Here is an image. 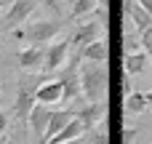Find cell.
<instances>
[{
	"mask_svg": "<svg viewBox=\"0 0 152 144\" xmlns=\"http://www.w3.org/2000/svg\"><path fill=\"white\" fill-rule=\"evenodd\" d=\"M43 80H48V75H43V72H24L19 77V83H16V99H13V115H16V120H21V123L29 120V112L37 104V88H40Z\"/></svg>",
	"mask_w": 152,
	"mask_h": 144,
	"instance_id": "cell-1",
	"label": "cell"
},
{
	"mask_svg": "<svg viewBox=\"0 0 152 144\" xmlns=\"http://www.w3.org/2000/svg\"><path fill=\"white\" fill-rule=\"evenodd\" d=\"M80 86H83V99L86 102H104L107 86H110V72L99 61H83L80 64Z\"/></svg>",
	"mask_w": 152,
	"mask_h": 144,
	"instance_id": "cell-2",
	"label": "cell"
},
{
	"mask_svg": "<svg viewBox=\"0 0 152 144\" xmlns=\"http://www.w3.org/2000/svg\"><path fill=\"white\" fill-rule=\"evenodd\" d=\"M59 29H61V21L59 19H37V21L27 24L24 29L13 32V37H27L32 45H48V43L56 40Z\"/></svg>",
	"mask_w": 152,
	"mask_h": 144,
	"instance_id": "cell-3",
	"label": "cell"
},
{
	"mask_svg": "<svg viewBox=\"0 0 152 144\" xmlns=\"http://www.w3.org/2000/svg\"><path fill=\"white\" fill-rule=\"evenodd\" d=\"M69 51H72V43L69 37L64 40H53L48 48H45V61H43V75H53L59 72L67 61H69Z\"/></svg>",
	"mask_w": 152,
	"mask_h": 144,
	"instance_id": "cell-4",
	"label": "cell"
},
{
	"mask_svg": "<svg viewBox=\"0 0 152 144\" xmlns=\"http://www.w3.org/2000/svg\"><path fill=\"white\" fill-rule=\"evenodd\" d=\"M75 112V118L86 126V134L91 131V128H96L104 118H107V102H83L77 110H72Z\"/></svg>",
	"mask_w": 152,
	"mask_h": 144,
	"instance_id": "cell-5",
	"label": "cell"
},
{
	"mask_svg": "<svg viewBox=\"0 0 152 144\" xmlns=\"http://www.w3.org/2000/svg\"><path fill=\"white\" fill-rule=\"evenodd\" d=\"M102 32H104V27L91 16L88 21H83V24H77L75 29H72V35H69V43H72V48H86L88 43H94V40H99L102 37Z\"/></svg>",
	"mask_w": 152,
	"mask_h": 144,
	"instance_id": "cell-6",
	"label": "cell"
},
{
	"mask_svg": "<svg viewBox=\"0 0 152 144\" xmlns=\"http://www.w3.org/2000/svg\"><path fill=\"white\" fill-rule=\"evenodd\" d=\"M51 112L45 104H35V110L29 112V131H32V139L37 144H45V131H48V123H51Z\"/></svg>",
	"mask_w": 152,
	"mask_h": 144,
	"instance_id": "cell-7",
	"label": "cell"
},
{
	"mask_svg": "<svg viewBox=\"0 0 152 144\" xmlns=\"http://www.w3.org/2000/svg\"><path fill=\"white\" fill-rule=\"evenodd\" d=\"M37 3H40V0H13V3L8 5V13H5V29L24 24V21L35 13Z\"/></svg>",
	"mask_w": 152,
	"mask_h": 144,
	"instance_id": "cell-8",
	"label": "cell"
},
{
	"mask_svg": "<svg viewBox=\"0 0 152 144\" xmlns=\"http://www.w3.org/2000/svg\"><path fill=\"white\" fill-rule=\"evenodd\" d=\"M43 61H45L43 45H29V48L19 51V56H16V64L21 72H43Z\"/></svg>",
	"mask_w": 152,
	"mask_h": 144,
	"instance_id": "cell-9",
	"label": "cell"
},
{
	"mask_svg": "<svg viewBox=\"0 0 152 144\" xmlns=\"http://www.w3.org/2000/svg\"><path fill=\"white\" fill-rule=\"evenodd\" d=\"M61 99H64V86H61L59 77H56V80H43V83H40V88H37V104L51 107V104H59Z\"/></svg>",
	"mask_w": 152,
	"mask_h": 144,
	"instance_id": "cell-10",
	"label": "cell"
},
{
	"mask_svg": "<svg viewBox=\"0 0 152 144\" xmlns=\"http://www.w3.org/2000/svg\"><path fill=\"white\" fill-rule=\"evenodd\" d=\"M80 56H83V61H99V64H104L107 59H110V48H107V40H94V43H88L86 48H80Z\"/></svg>",
	"mask_w": 152,
	"mask_h": 144,
	"instance_id": "cell-11",
	"label": "cell"
},
{
	"mask_svg": "<svg viewBox=\"0 0 152 144\" xmlns=\"http://www.w3.org/2000/svg\"><path fill=\"white\" fill-rule=\"evenodd\" d=\"M150 107H147V99H144V91H131L126 99H123V115L128 118H136V115H144Z\"/></svg>",
	"mask_w": 152,
	"mask_h": 144,
	"instance_id": "cell-12",
	"label": "cell"
},
{
	"mask_svg": "<svg viewBox=\"0 0 152 144\" xmlns=\"http://www.w3.org/2000/svg\"><path fill=\"white\" fill-rule=\"evenodd\" d=\"M147 64H150V56L144 53V51H136V53H126L123 56V67H126V75H139V72H144L147 69Z\"/></svg>",
	"mask_w": 152,
	"mask_h": 144,
	"instance_id": "cell-13",
	"label": "cell"
},
{
	"mask_svg": "<svg viewBox=\"0 0 152 144\" xmlns=\"http://www.w3.org/2000/svg\"><path fill=\"white\" fill-rule=\"evenodd\" d=\"M75 118V112L72 110H59V112H51V123H48V131H45V142L48 139H53L64 126H69V120Z\"/></svg>",
	"mask_w": 152,
	"mask_h": 144,
	"instance_id": "cell-14",
	"label": "cell"
},
{
	"mask_svg": "<svg viewBox=\"0 0 152 144\" xmlns=\"http://www.w3.org/2000/svg\"><path fill=\"white\" fill-rule=\"evenodd\" d=\"M96 8H99L96 0H75V3H72V11H69V21H77V19H83V16H91Z\"/></svg>",
	"mask_w": 152,
	"mask_h": 144,
	"instance_id": "cell-15",
	"label": "cell"
},
{
	"mask_svg": "<svg viewBox=\"0 0 152 144\" xmlns=\"http://www.w3.org/2000/svg\"><path fill=\"white\" fill-rule=\"evenodd\" d=\"M86 142L88 144H110V139H107V118H104L96 128H91V131L86 134Z\"/></svg>",
	"mask_w": 152,
	"mask_h": 144,
	"instance_id": "cell-16",
	"label": "cell"
},
{
	"mask_svg": "<svg viewBox=\"0 0 152 144\" xmlns=\"http://www.w3.org/2000/svg\"><path fill=\"white\" fill-rule=\"evenodd\" d=\"M142 51H144L147 56H152V27L142 29Z\"/></svg>",
	"mask_w": 152,
	"mask_h": 144,
	"instance_id": "cell-17",
	"label": "cell"
},
{
	"mask_svg": "<svg viewBox=\"0 0 152 144\" xmlns=\"http://www.w3.org/2000/svg\"><path fill=\"white\" fill-rule=\"evenodd\" d=\"M48 11H53V13H61L64 8H67V0H40Z\"/></svg>",
	"mask_w": 152,
	"mask_h": 144,
	"instance_id": "cell-18",
	"label": "cell"
},
{
	"mask_svg": "<svg viewBox=\"0 0 152 144\" xmlns=\"http://www.w3.org/2000/svg\"><path fill=\"white\" fill-rule=\"evenodd\" d=\"M123 144H136V128H123Z\"/></svg>",
	"mask_w": 152,
	"mask_h": 144,
	"instance_id": "cell-19",
	"label": "cell"
},
{
	"mask_svg": "<svg viewBox=\"0 0 152 144\" xmlns=\"http://www.w3.org/2000/svg\"><path fill=\"white\" fill-rule=\"evenodd\" d=\"M8 131V112H3L0 110V139H3V134Z\"/></svg>",
	"mask_w": 152,
	"mask_h": 144,
	"instance_id": "cell-20",
	"label": "cell"
},
{
	"mask_svg": "<svg viewBox=\"0 0 152 144\" xmlns=\"http://www.w3.org/2000/svg\"><path fill=\"white\" fill-rule=\"evenodd\" d=\"M120 86H123V94L128 96V94L134 91V86H131V75H123V83H120Z\"/></svg>",
	"mask_w": 152,
	"mask_h": 144,
	"instance_id": "cell-21",
	"label": "cell"
},
{
	"mask_svg": "<svg viewBox=\"0 0 152 144\" xmlns=\"http://www.w3.org/2000/svg\"><path fill=\"white\" fill-rule=\"evenodd\" d=\"M136 3H139V5H142V8H144V11L152 16V0H136Z\"/></svg>",
	"mask_w": 152,
	"mask_h": 144,
	"instance_id": "cell-22",
	"label": "cell"
},
{
	"mask_svg": "<svg viewBox=\"0 0 152 144\" xmlns=\"http://www.w3.org/2000/svg\"><path fill=\"white\" fill-rule=\"evenodd\" d=\"M61 144H86V136H80V139H69V142H61Z\"/></svg>",
	"mask_w": 152,
	"mask_h": 144,
	"instance_id": "cell-23",
	"label": "cell"
},
{
	"mask_svg": "<svg viewBox=\"0 0 152 144\" xmlns=\"http://www.w3.org/2000/svg\"><path fill=\"white\" fill-rule=\"evenodd\" d=\"M144 99H147V107L152 110V91H144Z\"/></svg>",
	"mask_w": 152,
	"mask_h": 144,
	"instance_id": "cell-24",
	"label": "cell"
},
{
	"mask_svg": "<svg viewBox=\"0 0 152 144\" xmlns=\"http://www.w3.org/2000/svg\"><path fill=\"white\" fill-rule=\"evenodd\" d=\"M96 3H99V5H104V8H107V3H110V0H96Z\"/></svg>",
	"mask_w": 152,
	"mask_h": 144,
	"instance_id": "cell-25",
	"label": "cell"
},
{
	"mask_svg": "<svg viewBox=\"0 0 152 144\" xmlns=\"http://www.w3.org/2000/svg\"><path fill=\"white\" fill-rule=\"evenodd\" d=\"M3 5H5V3H3V0H0V8H3Z\"/></svg>",
	"mask_w": 152,
	"mask_h": 144,
	"instance_id": "cell-26",
	"label": "cell"
},
{
	"mask_svg": "<svg viewBox=\"0 0 152 144\" xmlns=\"http://www.w3.org/2000/svg\"><path fill=\"white\" fill-rule=\"evenodd\" d=\"M0 94H3V83H0Z\"/></svg>",
	"mask_w": 152,
	"mask_h": 144,
	"instance_id": "cell-27",
	"label": "cell"
},
{
	"mask_svg": "<svg viewBox=\"0 0 152 144\" xmlns=\"http://www.w3.org/2000/svg\"><path fill=\"white\" fill-rule=\"evenodd\" d=\"M0 32H3V29H0Z\"/></svg>",
	"mask_w": 152,
	"mask_h": 144,
	"instance_id": "cell-28",
	"label": "cell"
},
{
	"mask_svg": "<svg viewBox=\"0 0 152 144\" xmlns=\"http://www.w3.org/2000/svg\"><path fill=\"white\" fill-rule=\"evenodd\" d=\"M86 144H88V142H86Z\"/></svg>",
	"mask_w": 152,
	"mask_h": 144,
	"instance_id": "cell-29",
	"label": "cell"
}]
</instances>
